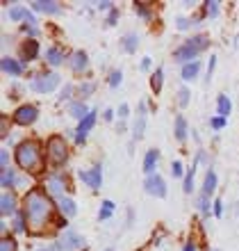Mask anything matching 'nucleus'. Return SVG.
<instances>
[{
	"instance_id": "39",
	"label": "nucleus",
	"mask_w": 239,
	"mask_h": 251,
	"mask_svg": "<svg viewBox=\"0 0 239 251\" xmlns=\"http://www.w3.org/2000/svg\"><path fill=\"white\" fill-rule=\"evenodd\" d=\"M171 169H173V176H178V178L185 174V169H182V162H180V160H175V162H173Z\"/></svg>"
},
{
	"instance_id": "28",
	"label": "nucleus",
	"mask_w": 239,
	"mask_h": 251,
	"mask_svg": "<svg viewBox=\"0 0 239 251\" xmlns=\"http://www.w3.org/2000/svg\"><path fill=\"white\" fill-rule=\"evenodd\" d=\"M25 222H27V217H25V212L21 210L16 217H14V228L12 231L14 233H25Z\"/></svg>"
},
{
	"instance_id": "32",
	"label": "nucleus",
	"mask_w": 239,
	"mask_h": 251,
	"mask_svg": "<svg viewBox=\"0 0 239 251\" xmlns=\"http://www.w3.org/2000/svg\"><path fill=\"white\" fill-rule=\"evenodd\" d=\"M194 174H196V165H194L192 169L185 174V185H182V187H185V192H192L194 190Z\"/></svg>"
},
{
	"instance_id": "41",
	"label": "nucleus",
	"mask_w": 239,
	"mask_h": 251,
	"mask_svg": "<svg viewBox=\"0 0 239 251\" xmlns=\"http://www.w3.org/2000/svg\"><path fill=\"white\" fill-rule=\"evenodd\" d=\"M93 89H96V85H93V82H87V85L80 87V94H82V96H87V94H91Z\"/></svg>"
},
{
	"instance_id": "38",
	"label": "nucleus",
	"mask_w": 239,
	"mask_h": 251,
	"mask_svg": "<svg viewBox=\"0 0 239 251\" xmlns=\"http://www.w3.org/2000/svg\"><path fill=\"white\" fill-rule=\"evenodd\" d=\"M223 126H226V117H219V114H217V117L212 119V128L214 130H221Z\"/></svg>"
},
{
	"instance_id": "31",
	"label": "nucleus",
	"mask_w": 239,
	"mask_h": 251,
	"mask_svg": "<svg viewBox=\"0 0 239 251\" xmlns=\"http://www.w3.org/2000/svg\"><path fill=\"white\" fill-rule=\"evenodd\" d=\"M112 212H114V203H112V201H103V205H100V212H98V219L112 217Z\"/></svg>"
},
{
	"instance_id": "23",
	"label": "nucleus",
	"mask_w": 239,
	"mask_h": 251,
	"mask_svg": "<svg viewBox=\"0 0 239 251\" xmlns=\"http://www.w3.org/2000/svg\"><path fill=\"white\" fill-rule=\"evenodd\" d=\"M217 187V174L214 172H207L205 174V180H203V197H210Z\"/></svg>"
},
{
	"instance_id": "20",
	"label": "nucleus",
	"mask_w": 239,
	"mask_h": 251,
	"mask_svg": "<svg viewBox=\"0 0 239 251\" xmlns=\"http://www.w3.org/2000/svg\"><path fill=\"white\" fill-rule=\"evenodd\" d=\"M57 208H60L66 217H71V215H75L78 212V205H75V201L73 199H68V197H62V199H57Z\"/></svg>"
},
{
	"instance_id": "7",
	"label": "nucleus",
	"mask_w": 239,
	"mask_h": 251,
	"mask_svg": "<svg viewBox=\"0 0 239 251\" xmlns=\"http://www.w3.org/2000/svg\"><path fill=\"white\" fill-rule=\"evenodd\" d=\"M37 119H39V110H37L34 105H30V103L19 105L16 107V112H14V124H19V126H30Z\"/></svg>"
},
{
	"instance_id": "25",
	"label": "nucleus",
	"mask_w": 239,
	"mask_h": 251,
	"mask_svg": "<svg viewBox=\"0 0 239 251\" xmlns=\"http://www.w3.org/2000/svg\"><path fill=\"white\" fill-rule=\"evenodd\" d=\"M230 99H228V96H223V94H221L219 99H217V110H219V117H228V114H230Z\"/></svg>"
},
{
	"instance_id": "43",
	"label": "nucleus",
	"mask_w": 239,
	"mask_h": 251,
	"mask_svg": "<svg viewBox=\"0 0 239 251\" xmlns=\"http://www.w3.org/2000/svg\"><path fill=\"white\" fill-rule=\"evenodd\" d=\"M7 162H9V153L2 151V153H0V165H2V169H5V172H7Z\"/></svg>"
},
{
	"instance_id": "37",
	"label": "nucleus",
	"mask_w": 239,
	"mask_h": 251,
	"mask_svg": "<svg viewBox=\"0 0 239 251\" xmlns=\"http://www.w3.org/2000/svg\"><path fill=\"white\" fill-rule=\"evenodd\" d=\"M175 25H178V30H187V27L192 25V21L185 19V16H178V19H175Z\"/></svg>"
},
{
	"instance_id": "18",
	"label": "nucleus",
	"mask_w": 239,
	"mask_h": 251,
	"mask_svg": "<svg viewBox=\"0 0 239 251\" xmlns=\"http://www.w3.org/2000/svg\"><path fill=\"white\" fill-rule=\"evenodd\" d=\"M68 114H71L73 119L82 121V119H87V117H89V107H87L82 100H73V103L68 105Z\"/></svg>"
},
{
	"instance_id": "4",
	"label": "nucleus",
	"mask_w": 239,
	"mask_h": 251,
	"mask_svg": "<svg viewBox=\"0 0 239 251\" xmlns=\"http://www.w3.org/2000/svg\"><path fill=\"white\" fill-rule=\"evenodd\" d=\"M60 75L57 73H53V71H46V73H37L32 78V92H37V94H50V92H55L57 87H60Z\"/></svg>"
},
{
	"instance_id": "45",
	"label": "nucleus",
	"mask_w": 239,
	"mask_h": 251,
	"mask_svg": "<svg viewBox=\"0 0 239 251\" xmlns=\"http://www.w3.org/2000/svg\"><path fill=\"white\" fill-rule=\"evenodd\" d=\"M151 69V57H144L141 60V71H148Z\"/></svg>"
},
{
	"instance_id": "35",
	"label": "nucleus",
	"mask_w": 239,
	"mask_h": 251,
	"mask_svg": "<svg viewBox=\"0 0 239 251\" xmlns=\"http://www.w3.org/2000/svg\"><path fill=\"white\" fill-rule=\"evenodd\" d=\"M121 80H123V73H121L119 69L109 73V85H112V87H119V85H121Z\"/></svg>"
},
{
	"instance_id": "6",
	"label": "nucleus",
	"mask_w": 239,
	"mask_h": 251,
	"mask_svg": "<svg viewBox=\"0 0 239 251\" xmlns=\"http://www.w3.org/2000/svg\"><path fill=\"white\" fill-rule=\"evenodd\" d=\"M87 242L85 238L75 231H64L57 240V251H75V249H82Z\"/></svg>"
},
{
	"instance_id": "16",
	"label": "nucleus",
	"mask_w": 239,
	"mask_h": 251,
	"mask_svg": "<svg viewBox=\"0 0 239 251\" xmlns=\"http://www.w3.org/2000/svg\"><path fill=\"white\" fill-rule=\"evenodd\" d=\"M14 210H16V197L12 192H5L0 197V212L2 215H14Z\"/></svg>"
},
{
	"instance_id": "22",
	"label": "nucleus",
	"mask_w": 239,
	"mask_h": 251,
	"mask_svg": "<svg viewBox=\"0 0 239 251\" xmlns=\"http://www.w3.org/2000/svg\"><path fill=\"white\" fill-rule=\"evenodd\" d=\"M200 71V64L198 62H189V64H182V71H180V75H182V80H194L196 75H198Z\"/></svg>"
},
{
	"instance_id": "10",
	"label": "nucleus",
	"mask_w": 239,
	"mask_h": 251,
	"mask_svg": "<svg viewBox=\"0 0 239 251\" xmlns=\"http://www.w3.org/2000/svg\"><path fill=\"white\" fill-rule=\"evenodd\" d=\"M96 117H98V114H96V110H91V112H89V117H87V119H82L78 124V130H75V142H78V144H85L87 132L96 126Z\"/></svg>"
},
{
	"instance_id": "27",
	"label": "nucleus",
	"mask_w": 239,
	"mask_h": 251,
	"mask_svg": "<svg viewBox=\"0 0 239 251\" xmlns=\"http://www.w3.org/2000/svg\"><path fill=\"white\" fill-rule=\"evenodd\" d=\"M137 46H139V37H137L134 32H130L126 39H123V48H126L128 53H134V50H137Z\"/></svg>"
},
{
	"instance_id": "26",
	"label": "nucleus",
	"mask_w": 239,
	"mask_h": 251,
	"mask_svg": "<svg viewBox=\"0 0 239 251\" xmlns=\"http://www.w3.org/2000/svg\"><path fill=\"white\" fill-rule=\"evenodd\" d=\"M46 60H48V64L50 66H60L62 60H64V55H62L60 48H50V50L46 53Z\"/></svg>"
},
{
	"instance_id": "42",
	"label": "nucleus",
	"mask_w": 239,
	"mask_h": 251,
	"mask_svg": "<svg viewBox=\"0 0 239 251\" xmlns=\"http://www.w3.org/2000/svg\"><path fill=\"white\" fill-rule=\"evenodd\" d=\"M214 64H217V57H214V55H212V57H210V64H207V80L212 78V71H214Z\"/></svg>"
},
{
	"instance_id": "36",
	"label": "nucleus",
	"mask_w": 239,
	"mask_h": 251,
	"mask_svg": "<svg viewBox=\"0 0 239 251\" xmlns=\"http://www.w3.org/2000/svg\"><path fill=\"white\" fill-rule=\"evenodd\" d=\"M205 9H207V16H217L219 14V2H205Z\"/></svg>"
},
{
	"instance_id": "1",
	"label": "nucleus",
	"mask_w": 239,
	"mask_h": 251,
	"mask_svg": "<svg viewBox=\"0 0 239 251\" xmlns=\"http://www.w3.org/2000/svg\"><path fill=\"white\" fill-rule=\"evenodd\" d=\"M23 212L32 228H43L53 217V201L41 190H30L23 199Z\"/></svg>"
},
{
	"instance_id": "5",
	"label": "nucleus",
	"mask_w": 239,
	"mask_h": 251,
	"mask_svg": "<svg viewBox=\"0 0 239 251\" xmlns=\"http://www.w3.org/2000/svg\"><path fill=\"white\" fill-rule=\"evenodd\" d=\"M48 160H50L55 167L64 165V162L68 160V146L62 137H50L48 139Z\"/></svg>"
},
{
	"instance_id": "46",
	"label": "nucleus",
	"mask_w": 239,
	"mask_h": 251,
	"mask_svg": "<svg viewBox=\"0 0 239 251\" xmlns=\"http://www.w3.org/2000/svg\"><path fill=\"white\" fill-rule=\"evenodd\" d=\"M139 7V14L141 16H146V19H151V12H148V9H144V5H137Z\"/></svg>"
},
{
	"instance_id": "9",
	"label": "nucleus",
	"mask_w": 239,
	"mask_h": 251,
	"mask_svg": "<svg viewBox=\"0 0 239 251\" xmlns=\"http://www.w3.org/2000/svg\"><path fill=\"white\" fill-rule=\"evenodd\" d=\"M46 192H50L55 199H62L64 192H66V183H64V176L62 174H50L46 178Z\"/></svg>"
},
{
	"instance_id": "40",
	"label": "nucleus",
	"mask_w": 239,
	"mask_h": 251,
	"mask_svg": "<svg viewBox=\"0 0 239 251\" xmlns=\"http://www.w3.org/2000/svg\"><path fill=\"white\" fill-rule=\"evenodd\" d=\"M212 212H214V217H221V215H223V205H221V201H214L212 203Z\"/></svg>"
},
{
	"instance_id": "30",
	"label": "nucleus",
	"mask_w": 239,
	"mask_h": 251,
	"mask_svg": "<svg viewBox=\"0 0 239 251\" xmlns=\"http://www.w3.org/2000/svg\"><path fill=\"white\" fill-rule=\"evenodd\" d=\"M162 80H164V69H157L151 78V87H153L155 94H159V89H162Z\"/></svg>"
},
{
	"instance_id": "19",
	"label": "nucleus",
	"mask_w": 239,
	"mask_h": 251,
	"mask_svg": "<svg viewBox=\"0 0 239 251\" xmlns=\"http://www.w3.org/2000/svg\"><path fill=\"white\" fill-rule=\"evenodd\" d=\"M157 160H159V151H157V149H151V151H146V158H144V172H146L148 176H153Z\"/></svg>"
},
{
	"instance_id": "24",
	"label": "nucleus",
	"mask_w": 239,
	"mask_h": 251,
	"mask_svg": "<svg viewBox=\"0 0 239 251\" xmlns=\"http://www.w3.org/2000/svg\"><path fill=\"white\" fill-rule=\"evenodd\" d=\"M175 139H180V142H185L187 139V119L180 114V117H175Z\"/></svg>"
},
{
	"instance_id": "48",
	"label": "nucleus",
	"mask_w": 239,
	"mask_h": 251,
	"mask_svg": "<svg viewBox=\"0 0 239 251\" xmlns=\"http://www.w3.org/2000/svg\"><path fill=\"white\" fill-rule=\"evenodd\" d=\"M185 251H196V245H194V242H187V245H185Z\"/></svg>"
},
{
	"instance_id": "14",
	"label": "nucleus",
	"mask_w": 239,
	"mask_h": 251,
	"mask_svg": "<svg viewBox=\"0 0 239 251\" xmlns=\"http://www.w3.org/2000/svg\"><path fill=\"white\" fill-rule=\"evenodd\" d=\"M0 69H2L7 75H21V73L25 71V66L21 64V62L12 60V57H2V60H0Z\"/></svg>"
},
{
	"instance_id": "21",
	"label": "nucleus",
	"mask_w": 239,
	"mask_h": 251,
	"mask_svg": "<svg viewBox=\"0 0 239 251\" xmlns=\"http://www.w3.org/2000/svg\"><path fill=\"white\" fill-rule=\"evenodd\" d=\"M32 9H37V12H46V14H57L60 12V5H57V2H48V0H34Z\"/></svg>"
},
{
	"instance_id": "44",
	"label": "nucleus",
	"mask_w": 239,
	"mask_h": 251,
	"mask_svg": "<svg viewBox=\"0 0 239 251\" xmlns=\"http://www.w3.org/2000/svg\"><path fill=\"white\" fill-rule=\"evenodd\" d=\"M116 19H119V12H116V9H112L109 19H107V25H114V23H116Z\"/></svg>"
},
{
	"instance_id": "15",
	"label": "nucleus",
	"mask_w": 239,
	"mask_h": 251,
	"mask_svg": "<svg viewBox=\"0 0 239 251\" xmlns=\"http://www.w3.org/2000/svg\"><path fill=\"white\" fill-rule=\"evenodd\" d=\"M9 19L12 21H27V25H34V23H37L32 14L27 12L25 7H21V5H14L12 9H9Z\"/></svg>"
},
{
	"instance_id": "2",
	"label": "nucleus",
	"mask_w": 239,
	"mask_h": 251,
	"mask_svg": "<svg viewBox=\"0 0 239 251\" xmlns=\"http://www.w3.org/2000/svg\"><path fill=\"white\" fill-rule=\"evenodd\" d=\"M16 165L25 172H34L41 167V146L37 139H23L19 146H16Z\"/></svg>"
},
{
	"instance_id": "13",
	"label": "nucleus",
	"mask_w": 239,
	"mask_h": 251,
	"mask_svg": "<svg viewBox=\"0 0 239 251\" xmlns=\"http://www.w3.org/2000/svg\"><path fill=\"white\" fill-rule=\"evenodd\" d=\"M37 55H39V44L34 39H27L21 44V60L23 62H30V60H37Z\"/></svg>"
},
{
	"instance_id": "8",
	"label": "nucleus",
	"mask_w": 239,
	"mask_h": 251,
	"mask_svg": "<svg viewBox=\"0 0 239 251\" xmlns=\"http://www.w3.org/2000/svg\"><path fill=\"white\" fill-rule=\"evenodd\" d=\"M144 190H146L151 197H157V199L166 197V183L162 176H157V174H153V176H148V178L144 180Z\"/></svg>"
},
{
	"instance_id": "34",
	"label": "nucleus",
	"mask_w": 239,
	"mask_h": 251,
	"mask_svg": "<svg viewBox=\"0 0 239 251\" xmlns=\"http://www.w3.org/2000/svg\"><path fill=\"white\" fill-rule=\"evenodd\" d=\"M178 103H180V107L189 105V89H187V87H182V89L178 92Z\"/></svg>"
},
{
	"instance_id": "49",
	"label": "nucleus",
	"mask_w": 239,
	"mask_h": 251,
	"mask_svg": "<svg viewBox=\"0 0 239 251\" xmlns=\"http://www.w3.org/2000/svg\"><path fill=\"white\" fill-rule=\"evenodd\" d=\"M105 119H107V121L114 119V112H112V110H105Z\"/></svg>"
},
{
	"instance_id": "11",
	"label": "nucleus",
	"mask_w": 239,
	"mask_h": 251,
	"mask_svg": "<svg viewBox=\"0 0 239 251\" xmlns=\"http://www.w3.org/2000/svg\"><path fill=\"white\" fill-rule=\"evenodd\" d=\"M103 169H100V165H96L93 169H89V172H82L80 176H82V180H85L87 185L91 187V190H100V185H103Z\"/></svg>"
},
{
	"instance_id": "12",
	"label": "nucleus",
	"mask_w": 239,
	"mask_h": 251,
	"mask_svg": "<svg viewBox=\"0 0 239 251\" xmlns=\"http://www.w3.org/2000/svg\"><path fill=\"white\" fill-rule=\"evenodd\" d=\"M144 130H146V103H139V114H137V119H134V142H139L144 137Z\"/></svg>"
},
{
	"instance_id": "33",
	"label": "nucleus",
	"mask_w": 239,
	"mask_h": 251,
	"mask_svg": "<svg viewBox=\"0 0 239 251\" xmlns=\"http://www.w3.org/2000/svg\"><path fill=\"white\" fill-rule=\"evenodd\" d=\"M0 251H16L14 238H0Z\"/></svg>"
},
{
	"instance_id": "29",
	"label": "nucleus",
	"mask_w": 239,
	"mask_h": 251,
	"mask_svg": "<svg viewBox=\"0 0 239 251\" xmlns=\"http://www.w3.org/2000/svg\"><path fill=\"white\" fill-rule=\"evenodd\" d=\"M16 180H19V176L7 169V172H2V176H0V185H2V187H12V185H16Z\"/></svg>"
},
{
	"instance_id": "3",
	"label": "nucleus",
	"mask_w": 239,
	"mask_h": 251,
	"mask_svg": "<svg viewBox=\"0 0 239 251\" xmlns=\"http://www.w3.org/2000/svg\"><path fill=\"white\" fill-rule=\"evenodd\" d=\"M207 44H210V41H207L205 34L194 37V39L187 41L185 46H180L178 50H175V60H178V62H187V64H189V62H194V57H196V55H198L200 50L207 46Z\"/></svg>"
},
{
	"instance_id": "47",
	"label": "nucleus",
	"mask_w": 239,
	"mask_h": 251,
	"mask_svg": "<svg viewBox=\"0 0 239 251\" xmlns=\"http://www.w3.org/2000/svg\"><path fill=\"white\" fill-rule=\"evenodd\" d=\"M119 117H128V105H121L119 107Z\"/></svg>"
},
{
	"instance_id": "50",
	"label": "nucleus",
	"mask_w": 239,
	"mask_h": 251,
	"mask_svg": "<svg viewBox=\"0 0 239 251\" xmlns=\"http://www.w3.org/2000/svg\"><path fill=\"white\" fill-rule=\"evenodd\" d=\"M41 251H57V249H55V247H50V249H41Z\"/></svg>"
},
{
	"instance_id": "17",
	"label": "nucleus",
	"mask_w": 239,
	"mask_h": 251,
	"mask_svg": "<svg viewBox=\"0 0 239 251\" xmlns=\"http://www.w3.org/2000/svg\"><path fill=\"white\" fill-rule=\"evenodd\" d=\"M87 64H89V57H87V53H82V50H75V53L71 55V69H73L75 73L87 71Z\"/></svg>"
}]
</instances>
